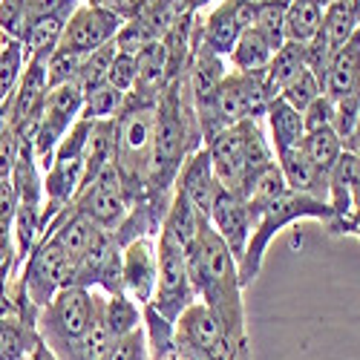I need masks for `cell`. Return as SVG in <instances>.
Wrapping results in <instances>:
<instances>
[{"label": "cell", "instance_id": "obj_41", "mask_svg": "<svg viewBox=\"0 0 360 360\" xmlns=\"http://www.w3.org/2000/svg\"><path fill=\"white\" fill-rule=\"evenodd\" d=\"M332 104H335V124H332V130L346 141L354 133L357 122H360V93L343 96V98H338Z\"/></svg>", "mask_w": 360, "mask_h": 360}, {"label": "cell", "instance_id": "obj_13", "mask_svg": "<svg viewBox=\"0 0 360 360\" xmlns=\"http://www.w3.org/2000/svg\"><path fill=\"white\" fill-rule=\"evenodd\" d=\"M46 55H29L26 70L9 96V127L23 139H32L44 115L49 81H46Z\"/></svg>", "mask_w": 360, "mask_h": 360}, {"label": "cell", "instance_id": "obj_32", "mask_svg": "<svg viewBox=\"0 0 360 360\" xmlns=\"http://www.w3.org/2000/svg\"><path fill=\"white\" fill-rule=\"evenodd\" d=\"M26 61H29L26 46L18 38L0 32V104L15 93V86L26 70Z\"/></svg>", "mask_w": 360, "mask_h": 360}, {"label": "cell", "instance_id": "obj_8", "mask_svg": "<svg viewBox=\"0 0 360 360\" xmlns=\"http://www.w3.org/2000/svg\"><path fill=\"white\" fill-rule=\"evenodd\" d=\"M156 254H159V277H156V291H153L150 306L165 320L176 323L179 314L191 303H196V291H193L191 271H188V254L167 233L156 236Z\"/></svg>", "mask_w": 360, "mask_h": 360}, {"label": "cell", "instance_id": "obj_36", "mask_svg": "<svg viewBox=\"0 0 360 360\" xmlns=\"http://www.w3.org/2000/svg\"><path fill=\"white\" fill-rule=\"evenodd\" d=\"M122 101H124V93H118L115 86L101 81L96 86L84 89V110H81V115L93 118V122H98V118H112L118 112V107H122Z\"/></svg>", "mask_w": 360, "mask_h": 360}, {"label": "cell", "instance_id": "obj_30", "mask_svg": "<svg viewBox=\"0 0 360 360\" xmlns=\"http://www.w3.org/2000/svg\"><path fill=\"white\" fill-rule=\"evenodd\" d=\"M285 191H288L285 176H283V170H280V165H277V159H274V162H268L265 167L257 170V176H254V182H251V191H248L245 202L251 205L254 217L259 219V214L265 211V207L271 205L274 199H280Z\"/></svg>", "mask_w": 360, "mask_h": 360}, {"label": "cell", "instance_id": "obj_24", "mask_svg": "<svg viewBox=\"0 0 360 360\" xmlns=\"http://www.w3.org/2000/svg\"><path fill=\"white\" fill-rule=\"evenodd\" d=\"M136 64H139V78H136V86L130 93H139V96H147V98H159L162 89L167 86V49L159 41H153L150 46H144L139 55H136Z\"/></svg>", "mask_w": 360, "mask_h": 360}, {"label": "cell", "instance_id": "obj_3", "mask_svg": "<svg viewBox=\"0 0 360 360\" xmlns=\"http://www.w3.org/2000/svg\"><path fill=\"white\" fill-rule=\"evenodd\" d=\"M205 147L211 153L217 182L243 199L251 191L257 170L277 159L271 150V141L265 139L259 118H245V122H236L219 130L211 141H205Z\"/></svg>", "mask_w": 360, "mask_h": 360}, {"label": "cell", "instance_id": "obj_48", "mask_svg": "<svg viewBox=\"0 0 360 360\" xmlns=\"http://www.w3.org/2000/svg\"><path fill=\"white\" fill-rule=\"evenodd\" d=\"M352 4V9H354V18H357V23H360V0H349Z\"/></svg>", "mask_w": 360, "mask_h": 360}, {"label": "cell", "instance_id": "obj_28", "mask_svg": "<svg viewBox=\"0 0 360 360\" xmlns=\"http://www.w3.org/2000/svg\"><path fill=\"white\" fill-rule=\"evenodd\" d=\"M141 326L147 338L150 360H176V332L173 323L165 320L153 306H141Z\"/></svg>", "mask_w": 360, "mask_h": 360}, {"label": "cell", "instance_id": "obj_37", "mask_svg": "<svg viewBox=\"0 0 360 360\" xmlns=\"http://www.w3.org/2000/svg\"><path fill=\"white\" fill-rule=\"evenodd\" d=\"M115 41L98 46L96 52H89L84 55V61H81V70H78V78L75 84L81 89H89V86H96L101 81H107V72H110V64H112V58H115Z\"/></svg>", "mask_w": 360, "mask_h": 360}, {"label": "cell", "instance_id": "obj_35", "mask_svg": "<svg viewBox=\"0 0 360 360\" xmlns=\"http://www.w3.org/2000/svg\"><path fill=\"white\" fill-rule=\"evenodd\" d=\"M107 326L112 340L130 335L133 328L141 326V306L136 300H130L127 294H112L107 297Z\"/></svg>", "mask_w": 360, "mask_h": 360}, {"label": "cell", "instance_id": "obj_14", "mask_svg": "<svg viewBox=\"0 0 360 360\" xmlns=\"http://www.w3.org/2000/svg\"><path fill=\"white\" fill-rule=\"evenodd\" d=\"M122 23H124V18L115 15L112 9H104L96 4H81L72 12V18H70V23H67L64 35L55 49H64L72 55H89L98 46L110 44L118 29H122Z\"/></svg>", "mask_w": 360, "mask_h": 360}, {"label": "cell", "instance_id": "obj_40", "mask_svg": "<svg viewBox=\"0 0 360 360\" xmlns=\"http://www.w3.org/2000/svg\"><path fill=\"white\" fill-rule=\"evenodd\" d=\"M136 78H139V64H136V55H124V52H115L112 64H110V72H107V84L115 86L118 93H130L136 86Z\"/></svg>", "mask_w": 360, "mask_h": 360}, {"label": "cell", "instance_id": "obj_12", "mask_svg": "<svg viewBox=\"0 0 360 360\" xmlns=\"http://www.w3.org/2000/svg\"><path fill=\"white\" fill-rule=\"evenodd\" d=\"M72 207L81 211L86 219H93L101 231H110V233L124 222L130 205H127L122 179H118V170L112 162H107L104 170L93 179V182L75 193Z\"/></svg>", "mask_w": 360, "mask_h": 360}, {"label": "cell", "instance_id": "obj_21", "mask_svg": "<svg viewBox=\"0 0 360 360\" xmlns=\"http://www.w3.org/2000/svg\"><path fill=\"white\" fill-rule=\"evenodd\" d=\"M277 165H280V170L285 176L288 191L309 193L314 199L328 202V173H323L320 167H314L309 162V156L300 147H291V150H285V153H280L277 156Z\"/></svg>", "mask_w": 360, "mask_h": 360}, {"label": "cell", "instance_id": "obj_43", "mask_svg": "<svg viewBox=\"0 0 360 360\" xmlns=\"http://www.w3.org/2000/svg\"><path fill=\"white\" fill-rule=\"evenodd\" d=\"M332 124H335V104H332V98L320 96V98H314V101L303 110V127H306V133L328 130Z\"/></svg>", "mask_w": 360, "mask_h": 360}, {"label": "cell", "instance_id": "obj_2", "mask_svg": "<svg viewBox=\"0 0 360 360\" xmlns=\"http://www.w3.org/2000/svg\"><path fill=\"white\" fill-rule=\"evenodd\" d=\"M156 101L139 93H127L115 122V139H112V165L122 179V188L127 196V205L147 202V167H150V147H153V118H156Z\"/></svg>", "mask_w": 360, "mask_h": 360}, {"label": "cell", "instance_id": "obj_22", "mask_svg": "<svg viewBox=\"0 0 360 360\" xmlns=\"http://www.w3.org/2000/svg\"><path fill=\"white\" fill-rule=\"evenodd\" d=\"M265 122H268V133H271V150H274V156L285 153V150H291V147H300V141H303V136H306L303 112H297L280 96H274L271 101H268Z\"/></svg>", "mask_w": 360, "mask_h": 360}, {"label": "cell", "instance_id": "obj_38", "mask_svg": "<svg viewBox=\"0 0 360 360\" xmlns=\"http://www.w3.org/2000/svg\"><path fill=\"white\" fill-rule=\"evenodd\" d=\"M323 96V84H320V78L306 67L303 72H300L297 78H291L283 89H280V98L283 101H288L297 112H303L314 98H320Z\"/></svg>", "mask_w": 360, "mask_h": 360}, {"label": "cell", "instance_id": "obj_46", "mask_svg": "<svg viewBox=\"0 0 360 360\" xmlns=\"http://www.w3.org/2000/svg\"><path fill=\"white\" fill-rule=\"evenodd\" d=\"M23 360H58V357H55V354L46 349V343H41V346H38L32 354H29V357H23Z\"/></svg>", "mask_w": 360, "mask_h": 360}, {"label": "cell", "instance_id": "obj_45", "mask_svg": "<svg viewBox=\"0 0 360 360\" xmlns=\"http://www.w3.org/2000/svg\"><path fill=\"white\" fill-rule=\"evenodd\" d=\"M86 4H96V6L112 9L115 15H122V18H127V12H130V6H133V0H86Z\"/></svg>", "mask_w": 360, "mask_h": 360}, {"label": "cell", "instance_id": "obj_16", "mask_svg": "<svg viewBox=\"0 0 360 360\" xmlns=\"http://www.w3.org/2000/svg\"><path fill=\"white\" fill-rule=\"evenodd\" d=\"M159 277V254L156 236H139L122 248V285L130 300L139 306H147L156 291Z\"/></svg>", "mask_w": 360, "mask_h": 360}, {"label": "cell", "instance_id": "obj_33", "mask_svg": "<svg viewBox=\"0 0 360 360\" xmlns=\"http://www.w3.org/2000/svg\"><path fill=\"white\" fill-rule=\"evenodd\" d=\"M285 6L288 0H257V15L251 29L274 52L285 44Z\"/></svg>", "mask_w": 360, "mask_h": 360}, {"label": "cell", "instance_id": "obj_42", "mask_svg": "<svg viewBox=\"0 0 360 360\" xmlns=\"http://www.w3.org/2000/svg\"><path fill=\"white\" fill-rule=\"evenodd\" d=\"M107 360H150L147 338H144V326L133 328V332L124 335V338L112 340V349H110Z\"/></svg>", "mask_w": 360, "mask_h": 360}, {"label": "cell", "instance_id": "obj_20", "mask_svg": "<svg viewBox=\"0 0 360 360\" xmlns=\"http://www.w3.org/2000/svg\"><path fill=\"white\" fill-rule=\"evenodd\" d=\"M360 93V26L357 32L332 55V61L326 67V78H323V96L326 98H343Z\"/></svg>", "mask_w": 360, "mask_h": 360}, {"label": "cell", "instance_id": "obj_49", "mask_svg": "<svg viewBox=\"0 0 360 360\" xmlns=\"http://www.w3.org/2000/svg\"><path fill=\"white\" fill-rule=\"evenodd\" d=\"M236 360H251V349H245L243 354H236Z\"/></svg>", "mask_w": 360, "mask_h": 360}, {"label": "cell", "instance_id": "obj_5", "mask_svg": "<svg viewBox=\"0 0 360 360\" xmlns=\"http://www.w3.org/2000/svg\"><path fill=\"white\" fill-rule=\"evenodd\" d=\"M93 314H96V288L67 285L38 311L35 326L46 349L58 360H64L70 349L86 335V328L93 326Z\"/></svg>", "mask_w": 360, "mask_h": 360}, {"label": "cell", "instance_id": "obj_27", "mask_svg": "<svg viewBox=\"0 0 360 360\" xmlns=\"http://www.w3.org/2000/svg\"><path fill=\"white\" fill-rule=\"evenodd\" d=\"M326 0H288L285 6V41L291 44H309L323 20Z\"/></svg>", "mask_w": 360, "mask_h": 360}, {"label": "cell", "instance_id": "obj_7", "mask_svg": "<svg viewBox=\"0 0 360 360\" xmlns=\"http://www.w3.org/2000/svg\"><path fill=\"white\" fill-rule=\"evenodd\" d=\"M271 101V93L265 86L262 72H236L228 70V75L222 78L214 104L207 110V115L202 118V139L211 141L219 130L245 122V118H262Z\"/></svg>", "mask_w": 360, "mask_h": 360}, {"label": "cell", "instance_id": "obj_47", "mask_svg": "<svg viewBox=\"0 0 360 360\" xmlns=\"http://www.w3.org/2000/svg\"><path fill=\"white\" fill-rule=\"evenodd\" d=\"M343 233H352V236H357L360 239V211L346 222V228H343Z\"/></svg>", "mask_w": 360, "mask_h": 360}, {"label": "cell", "instance_id": "obj_1", "mask_svg": "<svg viewBox=\"0 0 360 360\" xmlns=\"http://www.w3.org/2000/svg\"><path fill=\"white\" fill-rule=\"evenodd\" d=\"M185 254H188V271H191L196 300L217 314L228 340L248 343L239 265L211 222L202 225L196 243Z\"/></svg>", "mask_w": 360, "mask_h": 360}, {"label": "cell", "instance_id": "obj_9", "mask_svg": "<svg viewBox=\"0 0 360 360\" xmlns=\"http://www.w3.org/2000/svg\"><path fill=\"white\" fill-rule=\"evenodd\" d=\"M81 110H84V89L75 81L49 86L44 115H41L38 130L32 136V147H35V156H38V165H41L44 173L52 165L55 147L61 144V139L72 130V124L81 118Z\"/></svg>", "mask_w": 360, "mask_h": 360}, {"label": "cell", "instance_id": "obj_29", "mask_svg": "<svg viewBox=\"0 0 360 360\" xmlns=\"http://www.w3.org/2000/svg\"><path fill=\"white\" fill-rule=\"evenodd\" d=\"M274 49L268 46L254 29H245L239 41L233 44V49L228 52V61L236 72H265L268 61H271Z\"/></svg>", "mask_w": 360, "mask_h": 360}, {"label": "cell", "instance_id": "obj_39", "mask_svg": "<svg viewBox=\"0 0 360 360\" xmlns=\"http://www.w3.org/2000/svg\"><path fill=\"white\" fill-rule=\"evenodd\" d=\"M112 41H115V49H118V52H124V55H139L144 46H150V44L159 41V38L150 32L144 23H139V20H124Z\"/></svg>", "mask_w": 360, "mask_h": 360}, {"label": "cell", "instance_id": "obj_50", "mask_svg": "<svg viewBox=\"0 0 360 360\" xmlns=\"http://www.w3.org/2000/svg\"><path fill=\"white\" fill-rule=\"evenodd\" d=\"M326 4H328V0H326Z\"/></svg>", "mask_w": 360, "mask_h": 360}, {"label": "cell", "instance_id": "obj_4", "mask_svg": "<svg viewBox=\"0 0 360 360\" xmlns=\"http://www.w3.org/2000/svg\"><path fill=\"white\" fill-rule=\"evenodd\" d=\"M300 219H314V222H323L328 228L332 219H335V211H332V205L328 202L314 199L309 193H297V191H285L280 199H274L259 214L257 228H254V233L248 239V248H245L243 259H239V283H243V288L251 285L259 277L271 239L280 236L283 228H288V225H294Z\"/></svg>", "mask_w": 360, "mask_h": 360}, {"label": "cell", "instance_id": "obj_34", "mask_svg": "<svg viewBox=\"0 0 360 360\" xmlns=\"http://www.w3.org/2000/svg\"><path fill=\"white\" fill-rule=\"evenodd\" d=\"M300 150L309 156V162L314 167H320L323 173H332V167L343 156V139L332 127H328V130H314V133H306L303 136V141H300Z\"/></svg>", "mask_w": 360, "mask_h": 360}, {"label": "cell", "instance_id": "obj_11", "mask_svg": "<svg viewBox=\"0 0 360 360\" xmlns=\"http://www.w3.org/2000/svg\"><path fill=\"white\" fill-rule=\"evenodd\" d=\"M70 285L78 288H96L104 291L107 297L112 294H124L122 285V245L110 231H96L93 243L84 251V257L75 262Z\"/></svg>", "mask_w": 360, "mask_h": 360}, {"label": "cell", "instance_id": "obj_17", "mask_svg": "<svg viewBox=\"0 0 360 360\" xmlns=\"http://www.w3.org/2000/svg\"><path fill=\"white\" fill-rule=\"evenodd\" d=\"M211 225L222 236V243L231 248V254L239 265V259H243V254L248 248V239L257 228V217L251 211V205L243 196L219 188V193L214 199V207H211Z\"/></svg>", "mask_w": 360, "mask_h": 360}, {"label": "cell", "instance_id": "obj_10", "mask_svg": "<svg viewBox=\"0 0 360 360\" xmlns=\"http://www.w3.org/2000/svg\"><path fill=\"white\" fill-rule=\"evenodd\" d=\"M70 274H72V262L49 236H38L35 248L29 251V257L18 268V280L23 283L29 300L38 309H44L58 291L70 285Z\"/></svg>", "mask_w": 360, "mask_h": 360}, {"label": "cell", "instance_id": "obj_15", "mask_svg": "<svg viewBox=\"0 0 360 360\" xmlns=\"http://www.w3.org/2000/svg\"><path fill=\"white\" fill-rule=\"evenodd\" d=\"M254 15H257V0H219L211 12L202 15L205 46L228 58L239 35L254 26Z\"/></svg>", "mask_w": 360, "mask_h": 360}, {"label": "cell", "instance_id": "obj_6", "mask_svg": "<svg viewBox=\"0 0 360 360\" xmlns=\"http://www.w3.org/2000/svg\"><path fill=\"white\" fill-rule=\"evenodd\" d=\"M93 130V118H78L72 124V130L61 139V144L55 147L52 165L44 173V211H41V233L44 228L72 205L81 176H84V147H86V136Z\"/></svg>", "mask_w": 360, "mask_h": 360}, {"label": "cell", "instance_id": "obj_44", "mask_svg": "<svg viewBox=\"0 0 360 360\" xmlns=\"http://www.w3.org/2000/svg\"><path fill=\"white\" fill-rule=\"evenodd\" d=\"M23 20H26V0H0V32L20 41Z\"/></svg>", "mask_w": 360, "mask_h": 360}, {"label": "cell", "instance_id": "obj_26", "mask_svg": "<svg viewBox=\"0 0 360 360\" xmlns=\"http://www.w3.org/2000/svg\"><path fill=\"white\" fill-rule=\"evenodd\" d=\"M41 343L44 340L32 323L20 317H0V360H23Z\"/></svg>", "mask_w": 360, "mask_h": 360}, {"label": "cell", "instance_id": "obj_31", "mask_svg": "<svg viewBox=\"0 0 360 360\" xmlns=\"http://www.w3.org/2000/svg\"><path fill=\"white\" fill-rule=\"evenodd\" d=\"M182 15L176 0H133V6L124 20H139L144 23L156 38H165V32Z\"/></svg>", "mask_w": 360, "mask_h": 360}, {"label": "cell", "instance_id": "obj_18", "mask_svg": "<svg viewBox=\"0 0 360 360\" xmlns=\"http://www.w3.org/2000/svg\"><path fill=\"white\" fill-rule=\"evenodd\" d=\"M219 182L214 176V165H211V153H207V147H199L196 153H191L182 165L176 176V191L185 193L196 211L211 222V207H214V199L219 193Z\"/></svg>", "mask_w": 360, "mask_h": 360}, {"label": "cell", "instance_id": "obj_25", "mask_svg": "<svg viewBox=\"0 0 360 360\" xmlns=\"http://www.w3.org/2000/svg\"><path fill=\"white\" fill-rule=\"evenodd\" d=\"M303 70H306V46H303V44L285 41V44L271 55V61H268V67H265V72H262L265 86H268V93H271V98L280 96V89H283L291 78H297Z\"/></svg>", "mask_w": 360, "mask_h": 360}, {"label": "cell", "instance_id": "obj_19", "mask_svg": "<svg viewBox=\"0 0 360 360\" xmlns=\"http://www.w3.org/2000/svg\"><path fill=\"white\" fill-rule=\"evenodd\" d=\"M9 185H12V193H15V207L35 211V214L44 211V170L38 165L32 139H26V136L20 139Z\"/></svg>", "mask_w": 360, "mask_h": 360}, {"label": "cell", "instance_id": "obj_23", "mask_svg": "<svg viewBox=\"0 0 360 360\" xmlns=\"http://www.w3.org/2000/svg\"><path fill=\"white\" fill-rule=\"evenodd\" d=\"M205 222H207V219L196 211L193 202H191L185 193L173 191V202H170V207H167V217H165V225H162L159 233H167L170 239H176V243L188 251V248L196 243V236H199V231H202Z\"/></svg>", "mask_w": 360, "mask_h": 360}]
</instances>
